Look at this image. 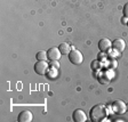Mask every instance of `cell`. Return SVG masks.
Returning a JSON list of instances; mask_svg holds the SVG:
<instances>
[{"label":"cell","instance_id":"4fadbf2b","mask_svg":"<svg viewBox=\"0 0 128 122\" xmlns=\"http://www.w3.org/2000/svg\"><path fill=\"white\" fill-rule=\"evenodd\" d=\"M122 13H124V16L128 18V2L124 6V9H122Z\"/></svg>","mask_w":128,"mask_h":122},{"label":"cell","instance_id":"e0dca14e","mask_svg":"<svg viewBox=\"0 0 128 122\" xmlns=\"http://www.w3.org/2000/svg\"><path fill=\"white\" fill-rule=\"evenodd\" d=\"M127 26H128V22H127Z\"/></svg>","mask_w":128,"mask_h":122},{"label":"cell","instance_id":"52a82bcc","mask_svg":"<svg viewBox=\"0 0 128 122\" xmlns=\"http://www.w3.org/2000/svg\"><path fill=\"white\" fill-rule=\"evenodd\" d=\"M112 48L118 53H122L126 48V42L124 39H116L112 41Z\"/></svg>","mask_w":128,"mask_h":122},{"label":"cell","instance_id":"9c48e42d","mask_svg":"<svg viewBox=\"0 0 128 122\" xmlns=\"http://www.w3.org/2000/svg\"><path fill=\"white\" fill-rule=\"evenodd\" d=\"M32 119H33V115H32V113L30 111L21 112L18 114V118H17V120L20 122H31Z\"/></svg>","mask_w":128,"mask_h":122},{"label":"cell","instance_id":"7a4b0ae2","mask_svg":"<svg viewBox=\"0 0 128 122\" xmlns=\"http://www.w3.org/2000/svg\"><path fill=\"white\" fill-rule=\"evenodd\" d=\"M69 61L71 62L72 64L79 65V64H81L84 62V56L79 50H77V49H72L69 54Z\"/></svg>","mask_w":128,"mask_h":122},{"label":"cell","instance_id":"9a60e30c","mask_svg":"<svg viewBox=\"0 0 128 122\" xmlns=\"http://www.w3.org/2000/svg\"><path fill=\"white\" fill-rule=\"evenodd\" d=\"M98 64V62H94V63H92V69H97V67L100 66V65H97Z\"/></svg>","mask_w":128,"mask_h":122},{"label":"cell","instance_id":"8fae6325","mask_svg":"<svg viewBox=\"0 0 128 122\" xmlns=\"http://www.w3.org/2000/svg\"><path fill=\"white\" fill-rule=\"evenodd\" d=\"M58 49L62 55H69L70 51H71V47L69 46V43H65V42L61 43V45L58 46Z\"/></svg>","mask_w":128,"mask_h":122},{"label":"cell","instance_id":"277c9868","mask_svg":"<svg viewBox=\"0 0 128 122\" xmlns=\"http://www.w3.org/2000/svg\"><path fill=\"white\" fill-rule=\"evenodd\" d=\"M112 110L117 114H124L127 111V106H126V104L122 101H116L112 104Z\"/></svg>","mask_w":128,"mask_h":122},{"label":"cell","instance_id":"7c38bea8","mask_svg":"<svg viewBox=\"0 0 128 122\" xmlns=\"http://www.w3.org/2000/svg\"><path fill=\"white\" fill-rule=\"evenodd\" d=\"M36 57H37L38 61H46V59H48L47 58V51H44V50L38 51Z\"/></svg>","mask_w":128,"mask_h":122},{"label":"cell","instance_id":"3957f363","mask_svg":"<svg viewBox=\"0 0 128 122\" xmlns=\"http://www.w3.org/2000/svg\"><path fill=\"white\" fill-rule=\"evenodd\" d=\"M49 64L46 61H38L37 63L34 64V71L36 73H38L39 75H45L47 73V70Z\"/></svg>","mask_w":128,"mask_h":122},{"label":"cell","instance_id":"30bf717a","mask_svg":"<svg viewBox=\"0 0 128 122\" xmlns=\"http://www.w3.org/2000/svg\"><path fill=\"white\" fill-rule=\"evenodd\" d=\"M109 73H110V71L102 72L101 75H100V78H98L100 82L103 83V85H106V83H109V82H110V80H111V78H112V74L110 75Z\"/></svg>","mask_w":128,"mask_h":122},{"label":"cell","instance_id":"6da1fadb","mask_svg":"<svg viewBox=\"0 0 128 122\" xmlns=\"http://www.w3.org/2000/svg\"><path fill=\"white\" fill-rule=\"evenodd\" d=\"M89 115H90L92 121L94 122H101L103 121L108 115V111L105 109L104 105L98 104V105H95V106L92 107L90 112H89Z\"/></svg>","mask_w":128,"mask_h":122},{"label":"cell","instance_id":"8992f818","mask_svg":"<svg viewBox=\"0 0 128 122\" xmlns=\"http://www.w3.org/2000/svg\"><path fill=\"white\" fill-rule=\"evenodd\" d=\"M98 48H100V50L103 51V53H108L109 50H111L112 42L108 38H103V39H101L98 41Z\"/></svg>","mask_w":128,"mask_h":122},{"label":"cell","instance_id":"ba28073f","mask_svg":"<svg viewBox=\"0 0 128 122\" xmlns=\"http://www.w3.org/2000/svg\"><path fill=\"white\" fill-rule=\"evenodd\" d=\"M72 119L74 120L76 122H85L87 120V117H86V113L82 111V110H76L72 114Z\"/></svg>","mask_w":128,"mask_h":122},{"label":"cell","instance_id":"5bb4252c","mask_svg":"<svg viewBox=\"0 0 128 122\" xmlns=\"http://www.w3.org/2000/svg\"><path fill=\"white\" fill-rule=\"evenodd\" d=\"M52 62V65H53V66L54 67H55L56 66V69H58V67H60V63H58V62H57V61H50Z\"/></svg>","mask_w":128,"mask_h":122},{"label":"cell","instance_id":"2e32d148","mask_svg":"<svg viewBox=\"0 0 128 122\" xmlns=\"http://www.w3.org/2000/svg\"><path fill=\"white\" fill-rule=\"evenodd\" d=\"M126 18H127V17H125V16H124V18H122V23H124V24H127V22H128Z\"/></svg>","mask_w":128,"mask_h":122},{"label":"cell","instance_id":"5b68a950","mask_svg":"<svg viewBox=\"0 0 128 122\" xmlns=\"http://www.w3.org/2000/svg\"><path fill=\"white\" fill-rule=\"evenodd\" d=\"M61 51H60L58 48H49L47 50V58L49 59V61H58L60 58H61Z\"/></svg>","mask_w":128,"mask_h":122}]
</instances>
